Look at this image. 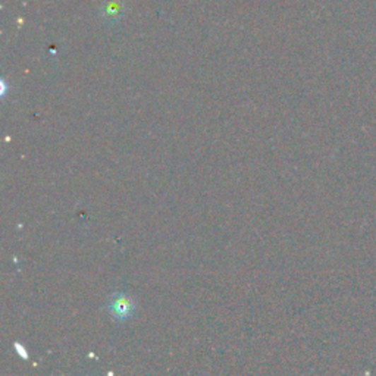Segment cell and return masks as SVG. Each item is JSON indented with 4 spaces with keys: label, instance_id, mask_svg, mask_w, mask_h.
<instances>
[{
    "label": "cell",
    "instance_id": "obj_1",
    "mask_svg": "<svg viewBox=\"0 0 376 376\" xmlns=\"http://www.w3.org/2000/svg\"><path fill=\"white\" fill-rule=\"evenodd\" d=\"M106 309L115 322H125L136 315L137 305L134 302V298L129 294L118 291L115 294H112Z\"/></svg>",
    "mask_w": 376,
    "mask_h": 376
},
{
    "label": "cell",
    "instance_id": "obj_2",
    "mask_svg": "<svg viewBox=\"0 0 376 376\" xmlns=\"http://www.w3.org/2000/svg\"><path fill=\"white\" fill-rule=\"evenodd\" d=\"M15 350L18 351V354H20L21 357H24V359H28V354H27V350L23 348V346L20 343H15Z\"/></svg>",
    "mask_w": 376,
    "mask_h": 376
}]
</instances>
